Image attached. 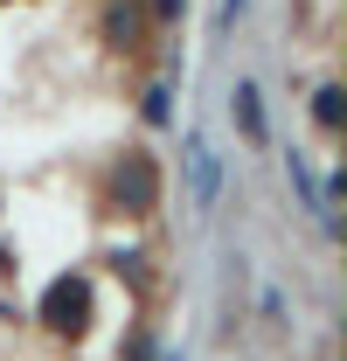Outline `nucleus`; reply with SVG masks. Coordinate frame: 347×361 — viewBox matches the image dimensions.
I'll return each mask as SVG.
<instances>
[{"mask_svg":"<svg viewBox=\"0 0 347 361\" xmlns=\"http://www.w3.org/2000/svg\"><path fill=\"white\" fill-rule=\"evenodd\" d=\"M42 326H49V334H84V326H90V285H84V278H56V285H49Z\"/></svg>","mask_w":347,"mask_h":361,"instance_id":"nucleus-1","label":"nucleus"},{"mask_svg":"<svg viewBox=\"0 0 347 361\" xmlns=\"http://www.w3.org/2000/svg\"><path fill=\"white\" fill-rule=\"evenodd\" d=\"M111 195L126 202L132 216H146V209H153V195H160V188H153V160H139V153H132V160H118V180H111Z\"/></svg>","mask_w":347,"mask_h":361,"instance_id":"nucleus-2","label":"nucleus"},{"mask_svg":"<svg viewBox=\"0 0 347 361\" xmlns=\"http://www.w3.org/2000/svg\"><path fill=\"white\" fill-rule=\"evenodd\" d=\"M236 118H243V139H264V111H257V84H236Z\"/></svg>","mask_w":347,"mask_h":361,"instance_id":"nucleus-3","label":"nucleus"},{"mask_svg":"<svg viewBox=\"0 0 347 361\" xmlns=\"http://www.w3.org/2000/svg\"><path fill=\"white\" fill-rule=\"evenodd\" d=\"M341 111H347V104H341V90H334V84L312 97V118H319V133H341Z\"/></svg>","mask_w":347,"mask_h":361,"instance_id":"nucleus-4","label":"nucleus"},{"mask_svg":"<svg viewBox=\"0 0 347 361\" xmlns=\"http://www.w3.org/2000/svg\"><path fill=\"white\" fill-rule=\"evenodd\" d=\"M195 195L202 202H216V160H209V146L195 139Z\"/></svg>","mask_w":347,"mask_h":361,"instance_id":"nucleus-5","label":"nucleus"},{"mask_svg":"<svg viewBox=\"0 0 347 361\" xmlns=\"http://www.w3.org/2000/svg\"><path fill=\"white\" fill-rule=\"evenodd\" d=\"M160 14H181V0H160Z\"/></svg>","mask_w":347,"mask_h":361,"instance_id":"nucleus-6","label":"nucleus"}]
</instances>
